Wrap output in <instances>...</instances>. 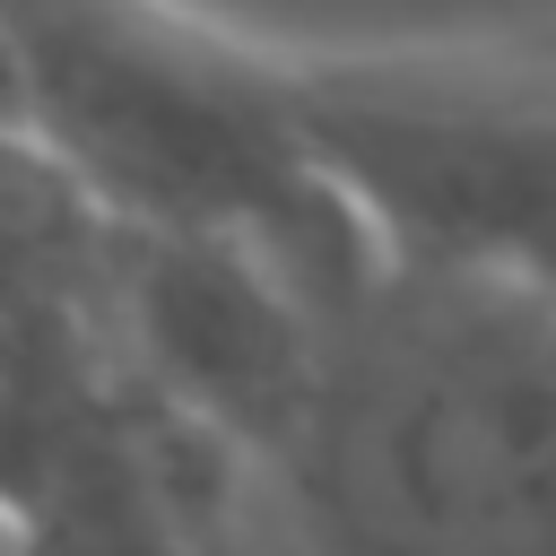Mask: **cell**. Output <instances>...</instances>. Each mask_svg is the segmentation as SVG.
<instances>
[{
	"mask_svg": "<svg viewBox=\"0 0 556 556\" xmlns=\"http://www.w3.org/2000/svg\"><path fill=\"white\" fill-rule=\"evenodd\" d=\"M0 556H17V521L9 513H0Z\"/></svg>",
	"mask_w": 556,
	"mask_h": 556,
	"instance_id": "cell-6",
	"label": "cell"
},
{
	"mask_svg": "<svg viewBox=\"0 0 556 556\" xmlns=\"http://www.w3.org/2000/svg\"><path fill=\"white\" fill-rule=\"evenodd\" d=\"M287 104L382 261L530 269L556 243V61L478 43L287 52Z\"/></svg>",
	"mask_w": 556,
	"mask_h": 556,
	"instance_id": "cell-3",
	"label": "cell"
},
{
	"mask_svg": "<svg viewBox=\"0 0 556 556\" xmlns=\"http://www.w3.org/2000/svg\"><path fill=\"white\" fill-rule=\"evenodd\" d=\"M521 278H539V287H547V295H556V243H547V252H539V261H530V269H521Z\"/></svg>",
	"mask_w": 556,
	"mask_h": 556,
	"instance_id": "cell-5",
	"label": "cell"
},
{
	"mask_svg": "<svg viewBox=\"0 0 556 556\" xmlns=\"http://www.w3.org/2000/svg\"><path fill=\"white\" fill-rule=\"evenodd\" d=\"M17 122L130 226L269 243L321 304L382 269L365 217L313 165L287 52L182 0H0Z\"/></svg>",
	"mask_w": 556,
	"mask_h": 556,
	"instance_id": "cell-2",
	"label": "cell"
},
{
	"mask_svg": "<svg viewBox=\"0 0 556 556\" xmlns=\"http://www.w3.org/2000/svg\"><path fill=\"white\" fill-rule=\"evenodd\" d=\"M261 478L321 556H556V295L382 261L330 304L313 408Z\"/></svg>",
	"mask_w": 556,
	"mask_h": 556,
	"instance_id": "cell-1",
	"label": "cell"
},
{
	"mask_svg": "<svg viewBox=\"0 0 556 556\" xmlns=\"http://www.w3.org/2000/svg\"><path fill=\"white\" fill-rule=\"evenodd\" d=\"M330 304L252 235L130 226L113 235L122 365L200 434L269 469L313 408Z\"/></svg>",
	"mask_w": 556,
	"mask_h": 556,
	"instance_id": "cell-4",
	"label": "cell"
}]
</instances>
